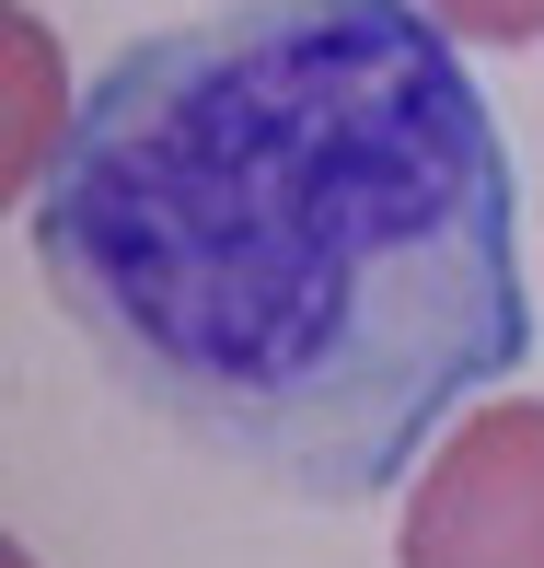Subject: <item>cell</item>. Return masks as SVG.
<instances>
[{"mask_svg":"<svg viewBox=\"0 0 544 568\" xmlns=\"http://www.w3.org/2000/svg\"><path fill=\"white\" fill-rule=\"evenodd\" d=\"M35 278L93 359L290 499H382L522 372L510 140L429 0H232L70 105Z\"/></svg>","mask_w":544,"mask_h":568,"instance_id":"obj_1","label":"cell"},{"mask_svg":"<svg viewBox=\"0 0 544 568\" xmlns=\"http://www.w3.org/2000/svg\"><path fill=\"white\" fill-rule=\"evenodd\" d=\"M406 568H544V395H486L406 487Z\"/></svg>","mask_w":544,"mask_h":568,"instance_id":"obj_2","label":"cell"},{"mask_svg":"<svg viewBox=\"0 0 544 568\" xmlns=\"http://www.w3.org/2000/svg\"><path fill=\"white\" fill-rule=\"evenodd\" d=\"M463 47H544V0H429Z\"/></svg>","mask_w":544,"mask_h":568,"instance_id":"obj_3","label":"cell"}]
</instances>
